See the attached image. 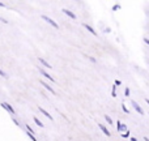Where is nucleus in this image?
<instances>
[{
  "instance_id": "obj_1",
  "label": "nucleus",
  "mask_w": 149,
  "mask_h": 141,
  "mask_svg": "<svg viewBox=\"0 0 149 141\" xmlns=\"http://www.w3.org/2000/svg\"><path fill=\"white\" fill-rule=\"evenodd\" d=\"M42 18H43L45 21H47V22H49L50 25H52V26H54L55 29H58V28H59V25H58V24L55 22L54 20H51V18H50V17H47V16H42Z\"/></svg>"
},
{
  "instance_id": "obj_2",
  "label": "nucleus",
  "mask_w": 149,
  "mask_h": 141,
  "mask_svg": "<svg viewBox=\"0 0 149 141\" xmlns=\"http://www.w3.org/2000/svg\"><path fill=\"white\" fill-rule=\"evenodd\" d=\"M41 73H42V74H43V76H45V77H46V78H47V80H50V81H52V82H56V80H54V77H52V76H50V74H49V73H47V72H46V71L41 69Z\"/></svg>"
},
{
  "instance_id": "obj_3",
  "label": "nucleus",
  "mask_w": 149,
  "mask_h": 141,
  "mask_svg": "<svg viewBox=\"0 0 149 141\" xmlns=\"http://www.w3.org/2000/svg\"><path fill=\"white\" fill-rule=\"evenodd\" d=\"M82 25H84V28L86 29V30H89L90 33L93 34V35H97V31H95L94 29H93V28H92V26H90V25H88V24H82Z\"/></svg>"
},
{
  "instance_id": "obj_4",
  "label": "nucleus",
  "mask_w": 149,
  "mask_h": 141,
  "mask_svg": "<svg viewBox=\"0 0 149 141\" xmlns=\"http://www.w3.org/2000/svg\"><path fill=\"white\" fill-rule=\"evenodd\" d=\"M131 103H132V106H134V107H135V110H136L139 114H143V113H144V111H143L141 108H140V106L137 105V103L135 102V101H131Z\"/></svg>"
},
{
  "instance_id": "obj_5",
  "label": "nucleus",
  "mask_w": 149,
  "mask_h": 141,
  "mask_svg": "<svg viewBox=\"0 0 149 141\" xmlns=\"http://www.w3.org/2000/svg\"><path fill=\"white\" fill-rule=\"evenodd\" d=\"M41 84H42V85H43V86H45V88H46V89H47V90H49V92H50V93H52V94H56V93H55V90H54V89H52V88H51V86H50V85H47V84H46V82H43V81H42V82H41Z\"/></svg>"
},
{
  "instance_id": "obj_6",
  "label": "nucleus",
  "mask_w": 149,
  "mask_h": 141,
  "mask_svg": "<svg viewBox=\"0 0 149 141\" xmlns=\"http://www.w3.org/2000/svg\"><path fill=\"white\" fill-rule=\"evenodd\" d=\"M38 110H39V111H41V113H42V114H43V115H45V116H47V118H49V119H50V120H52V116H51V115H50V114H49V113H47V111H46V110H43V108H42V107H38Z\"/></svg>"
},
{
  "instance_id": "obj_7",
  "label": "nucleus",
  "mask_w": 149,
  "mask_h": 141,
  "mask_svg": "<svg viewBox=\"0 0 149 141\" xmlns=\"http://www.w3.org/2000/svg\"><path fill=\"white\" fill-rule=\"evenodd\" d=\"M98 126H100V128L102 129V132H103V133L106 135V136H110V132L107 131V128H106V127L103 126V124H98Z\"/></svg>"
},
{
  "instance_id": "obj_8",
  "label": "nucleus",
  "mask_w": 149,
  "mask_h": 141,
  "mask_svg": "<svg viewBox=\"0 0 149 141\" xmlns=\"http://www.w3.org/2000/svg\"><path fill=\"white\" fill-rule=\"evenodd\" d=\"M1 106H3V107H4V108H7V110H8V111H9V113H10V114H15V110H13V108H12V107H10V106H9V105H8V103H3V105H1Z\"/></svg>"
},
{
  "instance_id": "obj_9",
  "label": "nucleus",
  "mask_w": 149,
  "mask_h": 141,
  "mask_svg": "<svg viewBox=\"0 0 149 141\" xmlns=\"http://www.w3.org/2000/svg\"><path fill=\"white\" fill-rule=\"evenodd\" d=\"M64 13H65V15H67V16H70L71 18H73V20H74V18H76V15H74L73 12H71V10H68V9H64Z\"/></svg>"
},
{
  "instance_id": "obj_10",
  "label": "nucleus",
  "mask_w": 149,
  "mask_h": 141,
  "mask_svg": "<svg viewBox=\"0 0 149 141\" xmlns=\"http://www.w3.org/2000/svg\"><path fill=\"white\" fill-rule=\"evenodd\" d=\"M38 60H39V62H41V63H42V64H43V65H45V67H47V68H49V69H51V65H50V64H49V63H47V62H46V60H45V59H42V58H39V59H38Z\"/></svg>"
},
{
  "instance_id": "obj_11",
  "label": "nucleus",
  "mask_w": 149,
  "mask_h": 141,
  "mask_svg": "<svg viewBox=\"0 0 149 141\" xmlns=\"http://www.w3.org/2000/svg\"><path fill=\"white\" fill-rule=\"evenodd\" d=\"M34 122H36V124H38L39 127H42V128H43V127H45V126H43V123H42V122L39 120V119H37L36 116H34Z\"/></svg>"
},
{
  "instance_id": "obj_12",
  "label": "nucleus",
  "mask_w": 149,
  "mask_h": 141,
  "mask_svg": "<svg viewBox=\"0 0 149 141\" xmlns=\"http://www.w3.org/2000/svg\"><path fill=\"white\" fill-rule=\"evenodd\" d=\"M105 119H106V122L107 123H110V124H113V120H111V118L109 115H105Z\"/></svg>"
},
{
  "instance_id": "obj_13",
  "label": "nucleus",
  "mask_w": 149,
  "mask_h": 141,
  "mask_svg": "<svg viewBox=\"0 0 149 141\" xmlns=\"http://www.w3.org/2000/svg\"><path fill=\"white\" fill-rule=\"evenodd\" d=\"M122 108H123V111H124V113H126V114H128V113H130V111H128V108L126 107V105H124V103H122Z\"/></svg>"
},
{
  "instance_id": "obj_14",
  "label": "nucleus",
  "mask_w": 149,
  "mask_h": 141,
  "mask_svg": "<svg viewBox=\"0 0 149 141\" xmlns=\"http://www.w3.org/2000/svg\"><path fill=\"white\" fill-rule=\"evenodd\" d=\"M0 76H3V77H7V74L4 73V72H3L1 69H0Z\"/></svg>"
},
{
  "instance_id": "obj_15",
  "label": "nucleus",
  "mask_w": 149,
  "mask_h": 141,
  "mask_svg": "<svg viewBox=\"0 0 149 141\" xmlns=\"http://www.w3.org/2000/svg\"><path fill=\"white\" fill-rule=\"evenodd\" d=\"M126 95H130V89L128 88H126Z\"/></svg>"
},
{
  "instance_id": "obj_16",
  "label": "nucleus",
  "mask_w": 149,
  "mask_h": 141,
  "mask_svg": "<svg viewBox=\"0 0 149 141\" xmlns=\"http://www.w3.org/2000/svg\"><path fill=\"white\" fill-rule=\"evenodd\" d=\"M144 42H145L147 44H149V39H148V38H144Z\"/></svg>"
},
{
  "instance_id": "obj_17",
  "label": "nucleus",
  "mask_w": 149,
  "mask_h": 141,
  "mask_svg": "<svg viewBox=\"0 0 149 141\" xmlns=\"http://www.w3.org/2000/svg\"><path fill=\"white\" fill-rule=\"evenodd\" d=\"M120 84H122V82L119 81V80H116V81H115V85H120Z\"/></svg>"
},
{
  "instance_id": "obj_18",
  "label": "nucleus",
  "mask_w": 149,
  "mask_h": 141,
  "mask_svg": "<svg viewBox=\"0 0 149 141\" xmlns=\"http://www.w3.org/2000/svg\"><path fill=\"white\" fill-rule=\"evenodd\" d=\"M131 141H137V140L135 139V137H132V139H131Z\"/></svg>"
},
{
  "instance_id": "obj_19",
  "label": "nucleus",
  "mask_w": 149,
  "mask_h": 141,
  "mask_svg": "<svg viewBox=\"0 0 149 141\" xmlns=\"http://www.w3.org/2000/svg\"><path fill=\"white\" fill-rule=\"evenodd\" d=\"M144 140H145V141H149V139H148V137H144Z\"/></svg>"
},
{
  "instance_id": "obj_20",
  "label": "nucleus",
  "mask_w": 149,
  "mask_h": 141,
  "mask_svg": "<svg viewBox=\"0 0 149 141\" xmlns=\"http://www.w3.org/2000/svg\"><path fill=\"white\" fill-rule=\"evenodd\" d=\"M0 7H4V4H3V3H0Z\"/></svg>"
},
{
  "instance_id": "obj_21",
  "label": "nucleus",
  "mask_w": 149,
  "mask_h": 141,
  "mask_svg": "<svg viewBox=\"0 0 149 141\" xmlns=\"http://www.w3.org/2000/svg\"><path fill=\"white\" fill-rule=\"evenodd\" d=\"M145 102H147V103H148V105H149V99H145Z\"/></svg>"
}]
</instances>
